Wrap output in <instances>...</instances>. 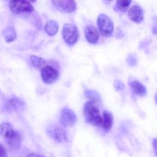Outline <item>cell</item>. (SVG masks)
<instances>
[{
    "instance_id": "obj_1",
    "label": "cell",
    "mask_w": 157,
    "mask_h": 157,
    "mask_svg": "<svg viewBox=\"0 0 157 157\" xmlns=\"http://www.w3.org/2000/svg\"><path fill=\"white\" fill-rule=\"evenodd\" d=\"M0 136L6 140L8 146L13 149H18L21 144V136L8 123L0 125Z\"/></svg>"
},
{
    "instance_id": "obj_2",
    "label": "cell",
    "mask_w": 157,
    "mask_h": 157,
    "mask_svg": "<svg viewBox=\"0 0 157 157\" xmlns=\"http://www.w3.org/2000/svg\"><path fill=\"white\" fill-rule=\"evenodd\" d=\"M84 114L86 121L93 126H101L102 123L100 111L96 103L89 101L84 106Z\"/></svg>"
},
{
    "instance_id": "obj_3",
    "label": "cell",
    "mask_w": 157,
    "mask_h": 157,
    "mask_svg": "<svg viewBox=\"0 0 157 157\" xmlns=\"http://www.w3.org/2000/svg\"><path fill=\"white\" fill-rule=\"evenodd\" d=\"M62 37L64 42L68 45H74L78 39L79 34L78 29L73 24H64L62 29Z\"/></svg>"
},
{
    "instance_id": "obj_4",
    "label": "cell",
    "mask_w": 157,
    "mask_h": 157,
    "mask_svg": "<svg viewBox=\"0 0 157 157\" xmlns=\"http://www.w3.org/2000/svg\"><path fill=\"white\" fill-rule=\"evenodd\" d=\"M46 131L51 138L58 143H65L67 141V135L66 131L58 125H50L47 127Z\"/></svg>"
},
{
    "instance_id": "obj_5",
    "label": "cell",
    "mask_w": 157,
    "mask_h": 157,
    "mask_svg": "<svg viewBox=\"0 0 157 157\" xmlns=\"http://www.w3.org/2000/svg\"><path fill=\"white\" fill-rule=\"evenodd\" d=\"M98 25L101 34L109 36L113 32V24L112 20L105 14H101L98 18Z\"/></svg>"
},
{
    "instance_id": "obj_6",
    "label": "cell",
    "mask_w": 157,
    "mask_h": 157,
    "mask_svg": "<svg viewBox=\"0 0 157 157\" xmlns=\"http://www.w3.org/2000/svg\"><path fill=\"white\" fill-rule=\"evenodd\" d=\"M11 11L15 14L31 12L34 10V8L26 0H12L9 3Z\"/></svg>"
},
{
    "instance_id": "obj_7",
    "label": "cell",
    "mask_w": 157,
    "mask_h": 157,
    "mask_svg": "<svg viewBox=\"0 0 157 157\" xmlns=\"http://www.w3.org/2000/svg\"><path fill=\"white\" fill-rule=\"evenodd\" d=\"M41 78L46 84H52L55 83L59 76V72L51 66H46L41 69Z\"/></svg>"
},
{
    "instance_id": "obj_8",
    "label": "cell",
    "mask_w": 157,
    "mask_h": 157,
    "mask_svg": "<svg viewBox=\"0 0 157 157\" xmlns=\"http://www.w3.org/2000/svg\"><path fill=\"white\" fill-rule=\"evenodd\" d=\"M52 2L58 10L66 13L73 12L77 8L75 0H52Z\"/></svg>"
},
{
    "instance_id": "obj_9",
    "label": "cell",
    "mask_w": 157,
    "mask_h": 157,
    "mask_svg": "<svg viewBox=\"0 0 157 157\" xmlns=\"http://www.w3.org/2000/svg\"><path fill=\"white\" fill-rule=\"evenodd\" d=\"M77 117L75 112L70 109L64 108L62 109L60 115V122L61 124L66 127H71L75 124Z\"/></svg>"
},
{
    "instance_id": "obj_10",
    "label": "cell",
    "mask_w": 157,
    "mask_h": 157,
    "mask_svg": "<svg viewBox=\"0 0 157 157\" xmlns=\"http://www.w3.org/2000/svg\"><path fill=\"white\" fill-rule=\"evenodd\" d=\"M85 37L87 42L90 43H94L98 42V39H99V33L98 31L97 30L96 28L93 26H87L85 28Z\"/></svg>"
},
{
    "instance_id": "obj_11",
    "label": "cell",
    "mask_w": 157,
    "mask_h": 157,
    "mask_svg": "<svg viewBox=\"0 0 157 157\" xmlns=\"http://www.w3.org/2000/svg\"><path fill=\"white\" fill-rule=\"evenodd\" d=\"M129 17L132 21L140 23L144 20V12L142 9L138 6H133L129 11Z\"/></svg>"
},
{
    "instance_id": "obj_12",
    "label": "cell",
    "mask_w": 157,
    "mask_h": 157,
    "mask_svg": "<svg viewBox=\"0 0 157 157\" xmlns=\"http://www.w3.org/2000/svg\"><path fill=\"white\" fill-rule=\"evenodd\" d=\"M113 115L111 112L109 111H104L103 112V118H102V123H101V126H102L103 129L105 131L108 132L111 129L112 126H113Z\"/></svg>"
},
{
    "instance_id": "obj_13",
    "label": "cell",
    "mask_w": 157,
    "mask_h": 157,
    "mask_svg": "<svg viewBox=\"0 0 157 157\" xmlns=\"http://www.w3.org/2000/svg\"><path fill=\"white\" fill-rule=\"evenodd\" d=\"M130 85L131 89L134 92V93L141 95V96H143V95H144L147 93V89H146V87L144 85L141 84L140 82L136 81V80H133V81L130 82Z\"/></svg>"
},
{
    "instance_id": "obj_14",
    "label": "cell",
    "mask_w": 157,
    "mask_h": 157,
    "mask_svg": "<svg viewBox=\"0 0 157 157\" xmlns=\"http://www.w3.org/2000/svg\"><path fill=\"white\" fill-rule=\"evenodd\" d=\"M58 28H59V26H58V22L56 21L50 20V21L46 22L45 26H44V31H45L48 35L52 36V35H55L58 32Z\"/></svg>"
},
{
    "instance_id": "obj_15",
    "label": "cell",
    "mask_w": 157,
    "mask_h": 157,
    "mask_svg": "<svg viewBox=\"0 0 157 157\" xmlns=\"http://www.w3.org/2000/svg\"><path fill=\"white\" fill-rule=\"evenodd\" d=\"M2 35L5 40L7 42H11L14 41L17 35L15 29L12 26H8L6 29H4V30L2 31Z\"/></svg>"
},
{
    "instance_id": "obj_16",
    "label": "cell",
    "mask_w": 157,
    "mask_h": 157,
    "mask_svg": "<svg viewBox=\"0 0 157 157\" xmlns=\"http://www.w3.org/2000/svg\"><path fill=\"white\" fill-rule=\"evenodd\" d=\"M30 60L32 66L37 69H40L45 64V60L43 58L37 56V55H31Z\"/></svg>"
},
{
    "instance_id": "obj_17",
    "label": "cell",
    "mask_w": 157,
    "mask_h": 157,
    "mask_svg": "<svg viewBox=\"0 0 157 157\" xmlns=\"http://www.w3.org/2000/svg\"><path fill=\"white\" fill-rule=\"evenodd\" d=\"M85 95L88 99H90V101L94 102V103H98V102L101 101V96L98 94V92L94 90H90V89H87L85 91Z\"/></svg>"
},
{
    "instance_id": "obj_18",
    "label": "cell",
    "mask_w": 157,
    "mask_h": 157,
    "mask_svg": "<svg viewBox=\"0 0 157 157\" xmlns=\"http://www.w3.org/2000/svg\"><path fill=\"white\" fill-rule=\"evenodd\" d=\"M132 0H117V7L119 10L125 12L130 6Z\"/></svg>"
},
{
    "instance_id": "obj_19",
    "label": "cell",
    "mask_w": 157,
    "mask_h": 157,
    "mask_svg": "<svg viewBox=\"0 0 157 157\" xmlns=\"http://www.w3.org/2000/svg\"><path fill=\"white\" fill-rule=\"evenodd\" d=\"M10 105L15 110H22L24 109V103L18 98L12 99L10 101Z\"/></svg>"
},
{
    "instance_id": "obj_20",
    "label": "cell",
    "mask_w": 157,
    "mask_h": 157,
    "mask_svg": "<svg viewBox=\"0 0 157 157\" xmlns=\"http://www.w3.org/2000/svg\"><path fill=\"white\" fill-rule=\"evenodd\" d=\"M114 87L117 91H122L124 89V85L119 80H116L114 82Z\"/></svg>"
},
{
    "instance_id": "obj_21",
    "label": "cell",
    "mask_w": 157,
    "mask_h": 157,
    "mask_svg": "<svg viewBox=\"0 0 157 157\" xmlns=\"http://www.w3.org/2000/svg\"><path fill=\"white\" fill-rule=\"evenodd\" d=\"M0 157H8V154L6 149L1 144H0Z\"/></svg>"
},
{
    "instance_id": "obj_22",
    "label": "cell",
    "mask_w": 157,
    "mask_h": 157,
    "mask_svg": "<svg viewBox=\"0 0 157 157\" xmlns=\"http://www.w3.org/2000/svg\"><path fill=\"white\" fill-rule=\"evenodd\" d=\"M27 157H43V156H41V155H38V154L32 153V154H29V155H28Z\"/></svg>"
},
{
    "instance_id": "obj_23",
    "label": "cell",
    "mask_w": 157,
    "mask_h": 157,
    "mask_svg": "<svg viewBox=\"0 0 157 157\" xmlns=\"http://www.w3.org/2000/svg\"><path fill=\"white\" fill-rule=\"evenodd\" d=\"M153 148H154L155 154H156V139H153Z\"/></svg>"
},
{
    "instance_id": "obj_24",
    "label": "cell",
    "mask_w": 157,
    "mask_h": 157,
    "mask_svg": "<svg viewBox=\"0 0 157 157\" xmlns=\"http://www.w3.org/2000/svg\"><path fill=\"white\" fill-rule=\"evenodd\" d=\"M103 2L105 3V4H109V3H110L112 2V0H102Z\"/></svg>"
},
{
    "instance_id": "obj_25",
    "label": "cell",
    "mask_w": 157,
    "mask_h": 157,
    "mask_svg": "<svg viewBox=\"0 0 157 157\" xmlns=\"http://www.w3.org/2000/svg\"><path fill=\"white\" fill-rule=\"evenodd\" d=\"M29 1H31V2H35L36 1V0H29Z\"/></svg>"
}]
</instances>
